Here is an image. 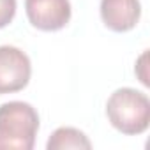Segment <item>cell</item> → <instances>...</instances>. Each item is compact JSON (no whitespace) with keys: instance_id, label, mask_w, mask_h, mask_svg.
<instances>
[{"instance_id":"4","label":"cell","mask_w":150,"mask_h":150,"mask_svg":"<svg viewBox=\"0 0 150 150\" xmlns=\"http://www.w3.org/2000/svg\"><path fill=\"white\" fill-rule=\"evenodd\" d=\"M25 13L30 25L42 32L62 30L71 20L69 0H25Z\"/></svg>"},{"instance_id":"6","label":"cell","mask_w":150,"mask_h":150,"mask_svg":"<svg viewBox=\"0 0 150 150\" xmlns=\"http://www.w3.org/2000/svg\"><path fill=\"white\" fill-rule=\"evenodd\" d=\"M48 150H64V148H92V141L87 134L76 127H58L46 143Z\"/></svg>"},{"instance_id":"3","label":"cell","mask_w":150,"mask_h":150,"mask_svg":"<svg viewBox=\"0 0 150 150\" xmlns=\"http://www.w3.org/2000/svg\"><path fill=\"white\" fill-rule=\"evenodd\" d=\"M30 76L32 64L28 55L16 46H0V96L23 90Z\"/></svg>"},{"instance_id":"7","label":"cell","mask_w":150,"mask_h":150,"mask_svg":"<svg viewBox=\"0 0 150 150\" xmlns=\"http://www.w3.org/2000/svg\"><path fill=\"white\" fill-rule=\"evenodd\" d=\"M16 0H0V28L7 27L16 16Z\"/></svg>"},{"instance_id":"2","label":"cell","mask_w":150,"mask_h":150,"mask_svg":"<svg viewBox=\"0 0 150 150\" xmlns=\"http://www.w3.org/2000/svg\"><path fill=\"white\" fill-rule=\"evenodd\" d=\"M106 117L122 134H143L150 124V99L136 88H117L108 97Z\"/></svg>"},{"instance_id":"5","label":"cell","mask_w":150,"mask_h":150,"mask_svg":"<svg viewBox=\"0 0 150 150\" xmlns=\"http://www.w3.org/2000/svg\"><path fill=\"white\" fill-rule=\"evenodd\" d=\"M141 16L139 0H101V18L106 28L111 32L132 30Z\"/></svg>"},{"instance_id":"1","label":"cell","mask_w":150,"mask_h":150,"mask_svg":"<svg viewBox=\"0 0 150 150\" xmlns=\"http://www.w3.org/2000/svg\"><path fill=\"white\" fill-rule=\"evenodd\" d=\"M39 131L37 110L23 101L0 106V150H32Z\"/></svg>"}]
</instances>
